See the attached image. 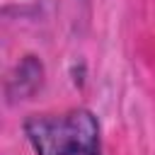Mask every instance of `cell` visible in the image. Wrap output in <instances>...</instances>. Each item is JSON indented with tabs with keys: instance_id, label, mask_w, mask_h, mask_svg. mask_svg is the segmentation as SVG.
Masks as SVG:
<instances>
[{
	"instance_id": "obj_1",
	"label": "cell",
	"mask_w": 155,
	"mask_h": 155,
	"mask_svg": "<svg viewBox=\"0 0 155 155\" xmlns=\"http://www.w3.org/2000/svg\"><path fill=\"white\" fill-rule=\"evenodd\" d=\"M24 133L36 155H102L99 124L87 109L31 116Z\"/></svg>"
}]
</instances>
